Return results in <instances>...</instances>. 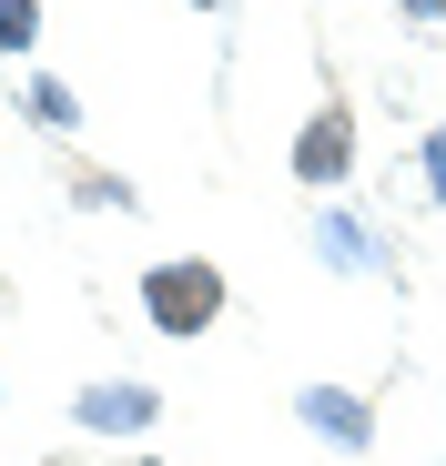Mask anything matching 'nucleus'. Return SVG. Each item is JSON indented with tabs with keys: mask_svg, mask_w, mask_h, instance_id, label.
Here are the masks:
<instances>
[{
	"mask_svg": "<svg viewBox=\"0 0 446 466\" xmlns=\"http://www.w3.org/2000/svg\"><path fill=\"white\" fill-rule=\"evenodd\" d=\"M223 304H234V284H223V264H203V254H173V264L142 274V315H153V335H213Z\"/></svg>",
	"mask_w": 446,
	"mask_h": 466,
	"instance_id": "f257e3e1",
	"label": "nucleus"
},
{
	"mask_svg": "<svg viewBox=\"0 0 446 466\" xmlns=\"http://www.w3.org/2000/svg\"><path fill=\"white\" fill-rule=\"evenodd\" d=\"M294 183H305V193L355 183V112H345V92H325L305 112V132H294Z\"/></svg>",
	"mask_w": 446,
	"mask_h": 466,
	"instance_id": "f03ea898",
	"label": "nucleus"
},
{
	"mask_svg": "<svg viewBox=\"0 0 446 466\" xmlns=\"http://www.w3.org/2000/svg\"><path fill=\"white\" fill-rule=\"evenodd\" d=\"M71 416H82L92 436H142V426L163 416V396H153V385H82V396H71Z\"/></svg>",
	"mask_w": 446,
	"mask_h": 466,
	"instance_id": "7ed1b4c3",
	"label": "nucleus"
},
{
	"mask_svg": "<svg viewBox=\"0 0 446 466\" xmlns=\"http://www.w3.org/2000/svg\"><path fill=\"white\" fill-rule=\"evenodd\" d=\"M294 416H305L315 436H335L345 456H355V446H376V406H365V396H335V385H305V396H294Z\"/></svg>",
	"mask_w": 446,
	"mask_h": 466,
	"instance_id": "20e7f679",
	"label": "nucleus"
},
{
	"mask_svg": "<svg viewBox=\"0 0 446 466\" xmlns=\"http://www.w3.org/2000/svg\"><path fill=\"white\" fill-rule=\"evenodd\" d=\"M21 102L51 122V132H71V122H82V102H71V82H51V71H21Z\"/></svg>",
	"mask_w": 446,
	"mask_h": 466,
	"instance_id": "39448f33",
	"label": "nucleus"
},
{
	"mask_svg": "<svg viewBox=\"0 0 446 466\" xmlns=\"http://www.w3.org/2000/svg\"><path fill=\"white\" fill-rule=\"evenodd\" d=\"M0 51L31 71V51H41V0H0Z\"/></svg>",
	"mask_w": 446,
	"mask_h": 466,
	"instance_id": "423d86ee",
	"label": "nucleus"
},
{
	"mask_svg": "<svg viewBox=\"0 0 446 466\" xmlns=\"http://www.w3.org/2000/svg\"><path fill=\"white\" fill-rule=\"evenodd\" d=\"M416 173H426V193H436V213H446V122L416 142Z\"/></svg>",
	"mask_w": 446,
	"mask_h": 466,
	"instance_id": "0eeeda50",
	"label": "nucleus"
},
{
	"mask_svg": "<svg viewBox=\"0 0 446 466\" xmlns=\"http://www.w3.org/2000/svg\"><path fill=\"white\" fill-rule=\"evenodd\" d=\"M142 466H153V456H142Z\"/></svg>",
	"mask_w": 446,
	"mask_h": 466,
	"instance_id": "6e6552de",
	"label": "nucleus"
}]
</instances>
